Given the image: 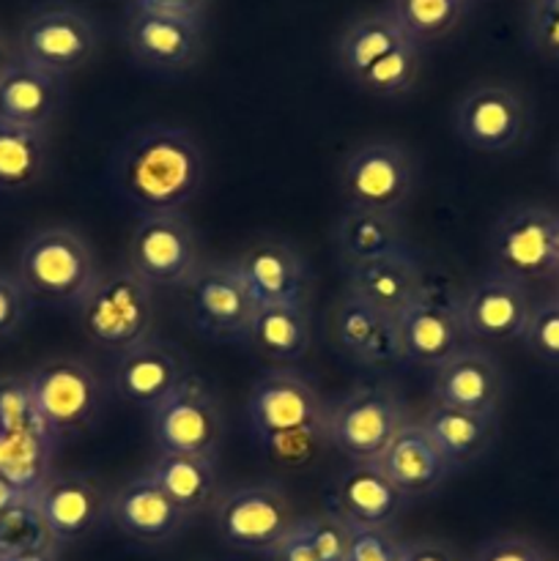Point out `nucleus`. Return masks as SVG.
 Returning a JSON list of instances; mask_svg holds the SVG:
<instances>
[{
    "label": "nucleus",
    "mask_w": 559,
    "mask_h": 561,
    "mask_svg": "<svg viewBox=\"0 0 559 561\" xmlns=\"http://www.w3.org/2000/svg\"><path fill=\"white\" fill-rule=\"evenodd\" d=\"M126 266L151 288H184L201 268L195 230L181 211L142 214L129 236Z\"/></svg>",
    "instance_id": "9d476101"
},
{
    "label": "nucleus",
    "mask_w": 559,
    "mask_h": 561,
    "mask_svg": "<svg viewBox=\"0 0 559 561\" xmlns=\"http://www.w3.org/2000/svg\"><path fill=\"white\" fill-rule=\"evenodd\" d=\"M526 44L548 64L559 66V0H529Z\"/></svg>",
    "instance_id": "58836bf2"
},
{
    "label": "nucleus",
    "mask_w": 559,
    "mask_h": 561,
    "mask_svg": "<svg viewBox=\"0 0 559 561\" xmlns=\"http://www.w3.org/2000/svg\"><path fill=\"white\" fill-rule=\"evenodd\" d=\"M406 496L389 482L378 463H354L329 496V515L349 531L389 529L403 510Z\"/></svg>",
    "instance_id": "412c9836"
},
{
    "label": "nucleus",
    "mask_w": 559,
    "mask_h": 561,
    "mask_svg": "<svg viewBox=\"0 0 559 561\" xmlns=\"http://www.w3.org/2000/svg\"><path fill=\"white\" fill-rule=\"evenodd\" d=\"M403 42H409V36L403 33L400 22L395 20L392 11H376V14H365L354 20L340 33L334 58H338L340 71L351 82H356L376 60H381L384 55L392 53Z\"/></svg>",
    "instance_id": "473e14b6"
},
{
    "label": "nucleus",
    "mask_w": 559,
    "mask_h": 561,
    "mask_svg": "<svg viewBox=\"0 0 559 561\" xmlns=\"http://www.w3.org/2000/svg\"><path fill=\"white\" fill-rule=\"evenodd\" d=\"M27 502V496L22 491H16L14 485H11L5 477H0V515L9 513L11 507H16V504Z\"/></svg>",
    "instance_id": "8fccbe9b"
},
{
    "label": "nucleus",
    "mask_w": 559,
    "mask_h": 561,
    "mask_svg": "<svg viewBox=\"0 0 559 561\" xmlns=\"http://www.w3.org/2000/svg\"><path fill=\"white\" fill-rule=\"evenodd\" d=\"M110 493L85 471H60L47 480L36 496V507L53 535L55 546L82 540L110 518Z\"/></svg>",
    "instance_id": "a211bd4d"
},
{
    "label": "nucleus",
    "mask_w": 559,
    "mask_h": 561,
    "mask_svg": "<svg viewBox=\"0 0 559 561\" xmlns=\"http://www.w3.org/2000/svg\"><path fill=\"white\" fill-rule=\"evenodd\" d=\"M529 288L504 274L488 272L460 296L466 340L471 343H507L524 337L532 316Z\"/></svg>",
    "instance_id": "dca6fc26"
},
{
    "label": "nucleus",
    "mask_w": 559,
    "mask_h": 561,
    "mask_svg": "<svg viewBox=\"0 0 559 561\" xmlns=\"http://www.w3.org/2000/svg\"><path fill=\"white\" fill-rule=\"evenodd\" d=\"M64 102V80L16 58L0 77V121L47 129Z\"/></svg>",
    "instance_id": "bb28decb"
},
{
    "label": "nucleus",
    "mask_w": 559,
    "mask_h": 561,
    "mask_svg": "<svg viewBox=\"0 0 559 561\" xmlns=\"http://www.w3.org/2000/svg\"><path fill=\"white\" fill-rule=\"evenodd\" d=\"M334 244L345 268L406 250L398 214L367 211V208H345L334 228Z\"/></svg>",
    "instance_id": "7c9ffc66"
},
{
    "label": "nucleus",
    "mask_w": 559,
    "mask_h": 561,
    "mask_svg": "<svg viewBox=\"0 0 559 561\" xmlns=\"http://www.w3.org/2000/svg\"><path fill=\"white\" fill-rule=\"evenodd\" d=\"M47 548L58 546H55L53 535H49L47 524H44L33 499L0 515V557L47 551Z\"/></svg>",
    "instance_id": "e433bc0d"
},
{
    "label": "nucleus",
    "mask_w": 559,
    "mask_h": 561,
    "mask_svg": "<svg viewBox=\"0 0 559 561\" xmlns=\"http://www.w3.org/2000/svg\"><path fill=\"white\" fill-rule=\"evenodd\" d=\"M345 272H349L345 294L392 318L403 316L427 283L420 263L409 255V250L349 266Z\"/></svg>",
    "instance_id": "5701e85b"
},
{
    "label": "nucleus",
    "mask_w": 559,
    "mask_h": 561,
    "mask_svg": "<svg viewBox=\"0 0 559 561\" xmlns=\"http://www.w3.org/2000/svg\"><path fill=\"white\" fill-rule=\"evenodd\" d=\"M96 53L91 16L69 3H49L33 11L16 38V58L64 80Z\"/></svg>",
    "instance_id": "1a4fd4ad"
},
{
    "label": "nucleus",
    "mask_w": 559,
    "mask_h": 561,
    "mask_svg": "<svg viewBox=\"0 0 559 561\" xmlns=\"http://www.w3.org/2000/svg\"><path fill=\"white\" fill-rule=\"evenodd\" d=\"M414 190L417 162L398 142H365L351 151L340 170L345 208L398 214L411 201Z\"/></svg>",
    "instance_id": "0eeeda50"
},
{
    "label": "nucleus",
    "mask_w": 559,
    "mask_h": 561,
    "mask_svg": "<svg viewBox=\"0 0 559 561\" xmlns=\"http://www.w3.org/2000/svg\"><path fill=\"white\" fill-rule=\"evenodd\" d=\"M504 398V373L488 351H464L436 367L433 376V403L449 409L477 411V414H497Z\"/></svg>",
    "instance_id": "4be33fe9"
},
{
    "label": "nucleus",
    "mask_w": 559,
    "mask_h": 561,
    "mask_svg": "<svg viewBox=\"0 0 559 561\" xmlns=\"http://www.w3.org/2000/svg\"><path fill=\"white\" fill-rule=\"evenodd\" d=\"M0 561H58V557H55V548H47V551L16 553V557H0Z\"/></svg>",
    "instance_id": "603ef678"
},
{
    "label": "nucleus",
    "mask_w": 559,
    "mask_h": 561,
    "mask_svg": "<svg viewBox=\"0 0 559 561\" xmlns=\"http://www.w3.org/2000/svg\"><path fill=\"white\" fill-rule=\"evenodd\" d=\"M557 277H559V239H557Z\"/></svg>",
    "instance_id": "864d4df0"
},
{
    "label": "nucleus",
    "mask_w": 559,
    "mask_h": 561,
    "mask_svg": "<svg viewBox=\"0 0 559 561\" xmlns=\"http://www.w3.org/2000/svg\"><path fill=\"white\" fill-rule=\"evenodd\" d=\"M529 126L521 93L507 85H477L455 107V131L480 153H502L518 146Z\"/></svg>",
    "instance_id": "2eb2a0df"
},
{
    "label": "nucleus",
    "mask_w": 559,
    "mask_h": 561,
    "mask_svg": "<svg viewBox=\"0 0 559 561\" xmlns=\"http://www.w3.org/2000/svg\"><path fill=\"white\" fill-rule=\"evenodd\" d=\"M214 524L225 546L269 557L294 529L290 504L277 488L250 485L228 493L214 507Z\"/></svg>",
    "instance_id": "ddd939ff"
},
{
    "label": "nucleus",
    "mask_w": 559,
    "mask_h": 561,
    "mask_svg": "<svg viewBox=\"0 0 559 561\" xmlns=\"http://www.w3.org/2000/svg\"><path fill=\"white\" fill-rule=\"evenodd\" d=\"M151 433L159 455H192L217 460L225 438L219 400L197 376H186L151 409Z\"/></svg>",
    "instance_id": "423d86ee"
},
{
    "label": "nucleus",
    "mask_w": 559,
    "mask_h": 561,
    "mask_svg": "<svg viewBox=\"0 0 559 561\" xmlns=\"http://www.w3.org/2000/svg\"><path fill=\"white\" fill-rule=\"evenodd\" d=\"M25 427H44L27 378H0V431H25Z\"/></svg>",
    "instance_id": "ea45409f"
},
{
    "label": "nucleus",
    "mask_w": 559,
    "mask_h": 561,
    "mask_svg": "<svg viewBox=\"0 0 559 561\" xmlns=\"http://www.w3.org/2000/svg\"><path fill=\"white\" fill-rule=\"evenodd\" d=\"M466 5V0H392L389 11L411 42L425 44L455 31Z\"/></svg>",
    "instance_id": "f704fd0d"
},
{
    "label": "nucleus",
    "mask_w": 559,
    "mask_h": 561,
    "mask_svg": "<svg viewBox=\"0 0 559 561\" xmlns=\"http://www.w3.org/2000/svg\"><path fill=\"white\" fill-rule=\"evenodd\" d=\"M471 561H548L535 542L524 537H497L486 542Z\"/></svg>",
    "instance_id": "a18cd8bd"
},
{
    "label": "nucleus",
    "mask_w": 559,
    "mask_h": 561,
    "mask_svg": "<svg viewBox=\"0 0 559 561\" xmlns=\"http://www.w3.org/2000/svg\"><path fill=\"white\" fill-rule=\"evenodd\" d=\"M312 327L307 305L258 307L247 343L269 362L290 365L310 351Z\"/></svg>",
    "instance_id": "c756f323"
},
{
    "label": "nucleus",
    "mask_w": 559,
    "mask_h": 561,
    "mask_svg": "<svg viewBox=\"0 0 559 561\" xmlns=\"http://www.w3.org/2000/svg\"><path fill=\"white\" fill-rule=\"evenodd\" d=\"M422 427L431 433L449 471H455L466 469L488 453L493 436H497V414H477V411L433 403L422 420Z\"/></svg>",
    "instance_id": "cd10ccee"
},
{
    "label": "nucleus",
    "mask_w": 559,
    "mask_h": 561,
    "mask_svg": "<svg viewBox=\"0 0 559 561\" xmlns=\"http://www.w3.org/2000/svg\"><path fill=\"white\" fill-rule=\"evenodd\" d=\"M16 279L31 305L80 307L99 279L93 252L75 230H38L22 247Z\"/></svg>",
    "instance_id": "f03ea898"
},
{
    "label": "nucleus",
    "mask_w": 559,
    "mask_h": 561,
    "mask_svg": "<svg viewBox=\"0 0 559 561\" xmlns=\"http://www.w3.org/2000/svg\"><path fill=\"white\" fill-rule=\"evenodd\" d=\"M14 60H16V47H11L9 38H5L3 33H0V77H3L5 71H9V66L14 64Z\"/></svg>",
    "instance_id": "3c124183"
},
{
    "label": "nucleus",
    "mask_w": 559,
    "mask_h": 561,
    "mask_svg": "<svg viewBox=\"0 0 559 561\" xmlns=\"http://www.w3.org/2000/svg\"><path fill=\"white\" fill-rule=\"evenodd\" d=\"M190 376L184 354L173 343L148 337L118 356L113 373V387L126 403L151 411L162 403L184 378Z\"/></svg>",
    "instance_id": "aec40b11"
},
{
    "label": "nucleus",
    "mask_w": 559,
    "mask_h": 561,
    "mask_svg": "<svg viewBox=\"0 0 559 561\" xmlns=\"http://www.w3.org/2000/svg\"><path fill=\"white\" fill-rule=\"evenodd\" d=\"M148 474L184 518L217 507L219 482L214 460L192 458V455H159Z\"/></svg>",
    "instance_id": "c85d7f7f"
},
{
    "label": "nucleus",
    "mask_w": 559,
    "mask_h": 561,
    "mask_svg": "<svg viewBox=\"0 0 559 561\" xmlns=\"http://www.w3.org/2000/svg\"><path fill=\"white\" fill-rule=\"evenodd\" d=\"M113 181L121 197L140 214L181 211L201 192V146L179 126L146 124L121 142Z\"/></svg>",
    "instance_id": "f257e3e1"
},
{
    "label": "nucleus",
    "mask_w": 559,
    "mask_h": 561,
    "mask_svg": "<svg viewBox=\"0 0 559 561\" xmlns=\"http://www.w3.org/2000/svg\"><path fill=\"white\" fill-rule=\"evenodd\" d=\"M521 340L537 359L559 365V299H548L532 307L529 323H526Z\"/></svg>",
    "instance_id": "a19ab883"
},
{
    "label": "nucleus",
    "mask_w": 559,
    "mask_h": 561,
    "mask_svg": "<svg viewBox=\"0 0 559 561\" xmlns=\"http://www.w3.org/2000/svg\"><path fill=\"white\" fill-rule=\"evenodd\" d=\"M110 520H113L121 535L157 546V542L173 540L186 518L146 471V474L135 477L121 491L113 493V499H110Z\"/></svg>",
    "instance_id": "b1692460"
},
{
    "label": "nucleus",
    "mask_w": 559,
    "mask_h": 561,
    "mask_svg": "<svg viewBox=\"0 0 559 561\" xmlns=\"http://www.w3.org/2000/svg\"><path fill=\"white\" fill-rule=\"evenodd\" d=\"M269 559L272 561H321L318 559L316 548H312L310 537H307L305 529H301L299 520H296L294 529H290L288 535L280 540V546L269 553Z\"/></svg>",
    "instance_id": "49530a36"
},
{
    "label": "nucleus",
    "mask_w": 559,
    "mask_h": 561,
    "mask_svg": "<svg viewBox=\"0 0 559 561\" xmlns=\"http://www.w3.org/2000/svg\"><path fill=\"white\" fill-rule=\"evenodd\" d=\"M135 9H159V11H173V14H186L203 20L208 0H129Z\"/></svg>",
    "instance_id": "09e8293b"
},
{
    "label": "nucleus",
    "mask_w": 559,
    "mask_h": 561,
    "mask_svg": "<svg viewBox=\"0 0 559 561\" xmlns=\"http://www.w3.org/2000/svg\"><path fill=\"white\" fill-rule=\"evenodd\" d=\"M403 362L422 367H442L466 348V329L460 318V296L442 283H425L414 305L398 318Z\"/></svg>",
    "instance_id": "f8f14e48"
},
{
    "label": "nucleus",
    "mask_w": 559,
    "mask_h": 561,
    "mask_svg": "<svg viewBox=\"0 0 559 561\" xmlns=\"http://www.w3.org/2000/svg\"><path fill=\"white\" fill-rule=\"evenodd\" d=\"M329 442L354 463H376L400 427L406 409L389 387H360L345 394L327 414Z\"/></svg>",
    "instance_id": "6e6552de"
},
{
    "label": "nucleus",
    "mask_w": 559,
    "mask_h": 561,
    "mask_svg": "<svg viewBox=\"0 0 559 561\" xmlns=\"http://www.w3.org/2000/svg\"><path fill=\"white\" fill-rule=\"evenodd\" d=\"M403 542L395 540L389 529L349 531V561H400Z\"/></svg>",
    "instance_id": "37998d69"
},
{
    "label": "nucleus",
    "mask_w": 559,
    "mask_h": 561,
    "mask_svg": "<svg viewBox=\"0 0 559 561\" xmlns=\"http://www.w3.org/2000/svg\"><path fill=\"white\" fill-rule=\"evenodd\" d=\"M557 170H559V159H557Z\"/></svg>",
    "instance_id": "5fc2aeb1"
},
{
    "label": "nucleus",
    "mask_w": 559,
    "mask_h": 561,
    "mask_svg": "<svg viewBox=\"0 0 559 561\" xmlns=\"http://www.w3.org/2000/svg\"><path fill=\"white\" fill-rule=\"evenodd\" d=\"M400 561H464V559H460V553H455L453 548L444 546V542L417 540V542H406Z\"/></svg>",
    "instance_id": "de8ad7c7"
},
{
    "label": "nucleus",
    "mask_w": 559,
    "mask_h": 561,
    "mask_svg": "<svg viewBox=\"0 0 559 561\" xmlns=\"http://www.w3.org/2000/svg\"><path fill=\"white\" fill-rule=\"evenodd\" d=\"M420 44L403 42L400 47H395L392 53L384 55L381 60L370 66L354 85H360L362 91L370 93V96L381 99H395L403 96L414 88L417 75H420Z\"/></svg>",
    "instance_id": "c9c22d12"
},
{
    "label": "nucleus",
    "mask_w": 559,
    "mask_h": 561,
    "mask_svg": "<svg viewBox=\"0 0 559 561\" xmlns=\"http://www.w3.org/2000/svg\"><path fill=\"white\" fill-rule=\"evenodd\" d=\"M376 463L406 499L427 496L449 474L447 460L422 422H406Z\"/></svg>",
    "instance_id": "a878e982"
},
{
    "label": "nucleus",
    "mask_w": 559,
    "mask_h": 561,
    "mask_svg": "<svg viewBox=\"0 0 559 561\" xmlns=\"http://www.w3.org/2000/svg\"><path fill=\"white\" fill-rule=\"evenodd\" d=\"M55 447L58 444L44 427L0 431V477L36 502L42 488L53 477Z\"/></svg>",
    "instance_id": "2f4dec72"
},
{
    "label": "nucleus",
    "mask_w": 559,
    "mask_h": 561,
    "mask_svg": "<svg viewBox=\"0 0 559 561\" xmlns=\"http://www.w3.org/2000/svg\"><path fill=\"white\" fill-rule=\"evenodd\" d=\"M559 214L546 206H513L493 222L488 239L491 272L518 283L557 277Z\"/></svg>",
    "instance_id": "39448f33"
},
{
    "label": "nucleus",
    "mask_w": 559,
    "mask_h": 561,
    "mask_svg": "<svg viewBox=\"0 0 559 561\" xmlns=\"http://www.w3.org/2000/svg\"><path fill=\"white\" fill-rule=\"evenodd\" d=\"M124 36L137 64L151 71L173 75V71L190 69L201 55L203 20L132 5Z\"/></svg>",
    "instance_id": "4468645a"
},
{
    "label": "nucleus",
    "mask_w": 559,
    "mask_h": 561,
    "mask_svg": "<svg viewBox=\"0 0 559 561\" xmlns=\"http://www.w3.org/2000/svg\"><path fill=\"white\" fill-rule=\"evenodd\" d=\"M258 444H261L263 453H266L277 466H285V469H301V466L316 463L318 455H321L332 442H329L327 420H321L312 422V425L296 427V431L269 436Z\"/></svg>",
    "instance_id": "4c0bfd02"
},
{
    "label": "nucleus",
    "mask_w": 559,
    "mask_h": 561,
    "mask_svg": "<svg viewBox=\"0 0 559 561\" xmlns=\"http://www.w3.org/2000/svg\"><path fill=\"white\" fill-rule=\"evenodd\" d=\"M466 3H469V0H466Z\"/></svg>",
    "instance_id": "6e6d98bb"
},
{
    "label": "nucleus",
    "mask_w": 559,
    "mask_h": 561,
    "mask_svg": "<svg viewBox=\"0 0 559 561\" xmlns=\"http://www.w3.org/2000/svg\"><path fill=\"white\" fill-rule=\"evenodd\" d=\"M77 312L85 337L118 356L153 337V288L129 266L99 274Z\"/></svg>",
    "instance_id": "7ed1b4c3"
},
{
    "label": "nucleus",
    "mask_w": 559,
    "mask_h": 561,
    "mask_svg": "<svg viewBox=\"0 0 559 561\" xmlns=\"http://www.w3.org/2000/svg\"><path fill=\"white\" fill-rule=\"evenodd\" d=\"M47 129L0 121V192L27 190L47 168Z\"/></svg>",
    "instance_id": "72a5a7b5"
},
{
    "label": "nucleus",
    "mask_w": 559,
    "mask_h": 561,
    "mask_svg": "<svg viewBox=\"0 0 559 561\" xmlns=\"http://www.w3.org/2000/svg\"><path fill=\"white\" fill-rule=\"evenodd\" d=\"M230 266L258 307L266 305H305L310 290V274L294 247L283 241H258L247 247Z\"/></svg>",
    "instance_id": "6ab92c4d"
},
{
    "label": "nucleus",
    "mask_w": 559,
    "mask_h": 561,
    "mask_svg": "<svg viewBox=\"0 0 559 561\" xmlns=\"http://www.w3.org/2000/svg\"><path fill=\"white\" fill-rule=\"evenodd\" d=\"M321 561H349V529L334 515H312L299 520Z\"/></svg>",
    "instance_id": "79ce46f5"
},
{
    "label": "nucleus",
    "mask_w": 559,
    "mask_h": 561,
    "mask_svg": "<svg viewBox=\"0 0 559 561\" xmlns=\"http://www.w3.org/2000/svg\"><path fill=\"white\" fill-rule=\"evenodd\" d=\"M181 290L197 334L214 343H247L258 305L233 266H201Z\"/></svg>",
    "instance_id": "9b49d317"
},
{
    "label": "nucleus",
    "mask_w": 559,
    "mask_h": 561,
    "mask_svg": "<svg viewBox=\"0 0 559 561\" xmlns=\"http://www.w3.org/2000/svg\"><path fill=\"white\" fill-rule=\"evenodd\" d=\"M327 414L316 387L296 373H266L252 383L247 398V422L255 442L321 422Z\"/></svg>",
    "instance_id": "f3484780"
},
{
    "label": "nucleus",
    "mask_w": 559,
    "mask_h": 561,
    "mask_svg": "<svg viewBox=\"0 0 559 561\" xmlns=\"http://www.w3.org/2000/svg\"><path fill=\"white\" fill-rule=\"evenodd\" d=\"M332 329L340 348L360 365L384 367L403 362L398 318L387 316V312L376 310V307L365 305L354 296L345 294L340 299L332 318Z\"/></svg>",
    "instance_id": "393cba45"
},
{
    "label": "nucleus",
    "mask_w": 559,
    "mask_h": 561,
    "mask_svg": "<svg viewBox=\"0 0 559 561\" xmlns=\"http://www.w3.org/2000/svg\"><path fill=\"white\" fill-rule=\"evenodd\" d=\"M31 307L33 305L22 290L20 279L0 272V337H11L14 332H20Z\"/></svg>",
    "instance_id": "c03bdc74"
},
{
    "label": "nucleus",
    "mask_w": 559,
    "mask_h": 561,
    "mask_svg": "<svg viewBox=\"0 0 559 561\" xmlns=\"http://www.w3.org/2000/svg\"><path fill=\"white\" fill-rule=\"evenodd\" d=\"M25 378L55 444L85 436L107 405V392L85 362L49 359L33 367Z\"/></svg>",
    "instance_id": "20e7f679"
}]
</instances>
